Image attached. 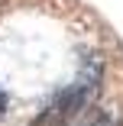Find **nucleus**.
<instances>
[{
	"label": "nucleus",
	"mask_w": 123,
	"mask_h": 126,
	"mask_svg": "<svg viewBox=\"0 0 123 126\" xmlns=\"http://www.w3.org/2000/svg\"><path fill=\"white\" fill-rule=\"evenodd\" d=\"M88 94H91V84L88 81H75L68 84L65 91H58L52 100H49V107L36 116V126H68L81 113V107L88 104Z\"/></svg>",
	"instance_id": "1"
},
{
	"label": "nucleus",
	"mask_w": 123,
	"mask_h": 126,
	"mask_svg": "<svg viewBox=\"0 0 123 126\" xmlns=\"http://www.w3.org/2000/svg\"><path fill=\"white\" fill-rule=\"evenodd\" d=\"M88 126H117V120H113V116H107V113H101V116H94Z\"/></svg>",
	"instance_id": "2"
},
{
	"label": "nucleus",
	"mask_w": 123,
	"mask_h": 126,
	"mask_svg": "<svg viewBox=\"0 0 123 126\" xmlns=\"http://www.w3.org/2000/svg\"><path fill=\"white\" fill-rule=\"evenodd\" d=\"M3 113H7V91L0 87V116H3Z\"/></svg>",
	"instance_id": "3"
}]
</instances>
